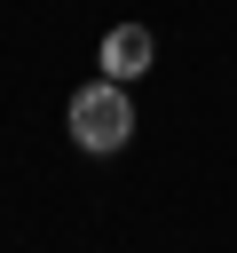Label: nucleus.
Listing matches in <instances>:
<instances>
[{
  "label": "nucleus",
  "mask_w": 237,
  "mask_h": 253,
  "mask_svg": "<svg viewBox=\"0 0 237 253\" xmlns=\"http://www.w3.org/2000/svg\"><path fill=\"white\" fill-rule=\"evenodd\" d=\"M150 55H158V40H150L142 24H111V32H103V71H111V79H142Z\"/></svg>",
  "instance_id": "2"
},
{
  "label": "nucleus",
  "mask_w": 237,
  "mask_h": 253,
  "mask_svg": "<svg viewBox=\"0 0 237 253\" xmlns=\"http://www.w3.org/2000/svg\"><path fill=\"white\" fill-rule=\"evenodd\" d=\"M126 134H134L126 79H87V87L71 95V142H79L87 158H111V150H126Z\"/></svg>",
  "instance_id": "1"
}]
</instances>
